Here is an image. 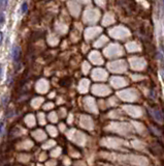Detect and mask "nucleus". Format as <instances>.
I'll list each match as a JSON object with an SVG mask.
<instances>
[{"label":"nucleus","instance_id":"nucleus-1","mask_svg":"<svg viewBox=\"0 0 164 166\" xmlns=\"http://www.w3.org/2000/svg\"><path fill=\"white\" fill-rule=\"evenodd\" d=\"M10 55H12V58L14 61H19L20 59V56H21V49L19 46L14 45L12 48V52H10Z\"/></svg>","mask_w":164,"mask_h":166},{"label":"nucleus","instance_id":"nucleus-3","mask_svg":"<svg viewBox=\"0 0 164 166\" xmlns=\"http://www.w3.org/2000/svg\"><path fill=\"white\" fill-rule=\"evenodd\" d=\"M28 10V3L27 2H23L22 5H21V12L22 14H25Z\"/></svg>","mask_w":164,"mask_h":166},{"label":"nucleus","instance_id":"nucleus-2","mask_svg":"<svg viewBox=\"0 0 164 166\" xmlns=\"http://www.w3.org/2000/svg\"><path fill=\"white\" fill-rule=\"evenodd\" d=\"M149 112H150V114L152 115L153 117H154L155 119H156L157 121H159V123H161V121H163V114L162 112H161L160 110H157V109H149Z\"/></svg>","mask_w":164,"mask_h":166},{"label":"nucleus","instance_id":"nucleus-5","mask_svg":"<svg viewBox=\"0 0 164 166\" xmlns=\"http://www.w3.org/2000/svg\"><path fill=\"white\" fill-rule=\"evenodd\" d=\"M4 22H5V16L3 12H0V25H3Z\"/></svg>","mask_w":164,"mask_h":166},{"label":"nucleus","instance_id":"nucleus-7","mask_svg":"<svg viewBox=\"0 0 164 166\" xmlns=\"http://www.w3.org/2000/svg\"><path fill=\"white\" fill-rule=\"evenodd\" d=\"M2 41H3V33L0 32V45L2 44Z\"/></svg>","mask_w":164,"mask_h":166},{"label":"nucleus","instance_id":"nucleus-8","mask_svg":"<svg viewBox=\"0 0 164 166\" xmlns=\"http://www.w3.org/2000/svg\"><path fill=\"white\" fill-rule=\"evenodd\" d=\"M1 75H2V66L0 64V77H1Z\"/></svg>","mask_w":164,"mask_h":166},{"label":"nucleus","instance_id":"nucleus-9","mask_svg":"<svg viewBox=\"0 0 164 166\" xmlns=\"http://www.w3.org/2000/svg\"><path fill=\"white\" fill-rule=\"evenodd\" d=\"M5 3H6V1H0V6L3 5V4H5Z\"/></svg>","mask_w":164,"mask_h":166},{"label":"nucleus","instance_id":"nucleus-4","mask_svg":"<svg viewBox=\"0 0 164 166\" xmlns=\"http://www.w3.org/2000/svg\"><path fill=\"white\" fill-rule=\"evenodd\" d=\"M8 102V96L7 94H4L3 97H2V100H1V104L2 105H6V103Z\"/></svg>","mask_w":164,"mask_h":166},{"label":"nucleus","instance_id":"nucleus-6","mask_svg":"<svg viewBox=\"0 0 164 166\" xmlns=\"http://www.w3.org/2000/svg\"><path fill=\"white\" fill-rule=\"evenodd\" d=\"M3 126H4V121H0V135H1L2 130H3Z\"/></svg>","mask_w":164,"mask_h":166}]
</instances>
